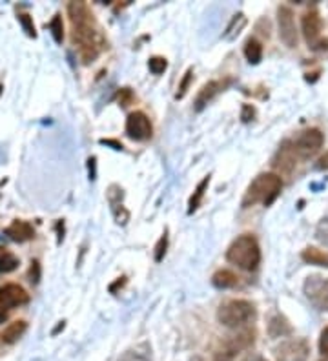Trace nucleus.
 <instances>
[{
  "label": "nucleus",
  "mask_w": 328,
  "mask_h": 361,
  "mask_svg": "<svg viewBox=\"0 0 328 361\" xmlns=\"http://www.w3.org/2000/svg\"><path fill=\"white\" fill-rule=\"evenodd\" d=\"M68 15H70L71 20V40L79 49V55L84 64H90L104 49V37L97 26L95 17H93L92 9L87 8L86 2H70Z\"/></svg>",
  "instance_id": "f257e3e1"
},
{
  "label": "nucleus",
  "mask_w": 328,
  "mask_h": 361,
  "mask_svg": "<svg viewBox=\"0 0 328 361\" xmlns=\"http://www.w3.org/2000/svg\"><path fill=\"white\" fill-rule=\"evenodd\" d=\"M281 188H283V180L277 173H261L252 180V185L246 190L245 197H243V208H250L257 203L270 207L279 197Z\"/></svg>",
  "instance_id": "f03ea898"
},
{
  "label": "nucleus",
  "mask_w": 328,
  "mask_h": 361,
  "mask_svg": "<svg viewBox=\"0 0 328 361\" xmlns=\"http://www.w3.org/2000/svg\"><path fill=\"white\" fill-rule=\"evenodd\" d=\"M226 259L237 269L252 272L261 263V248H259L257 239L252 233H243L236 241L228 247Z\"/></svg>",
  "instance_id": "7ed1b4c3"
},
{
  "label": "nucleus",
  "mask_w": 328,
  "mask_h": 361,
  "mask_svg": "<svg viewBox=\"0 0 328 361\" xmlns=\"http://www.w3.org/2000/svg\"><path fill=\"white\" fill-rule=\"evenodd\" d=\"M257 316L255 305L246 300H230L224 301L217 310V319L221 325L228 329H239L252 323Z\"/></svg>",
  "instance_id": "20e7f679"
},
{
  "label": "nucleus",
  "mask_w": 328,
  "mask_h": 361,
  "mask_svg": "<svg viewBox=\"0 0 328 361\" xmlns=\"http://www.w3.org/2000/svg\"><path fill=\"white\" fill-rule=\"evenodd\" d=\"M255 343V332L252 329L241 331L233 336H226V338L219 343L217 350H215V361H233L237 354L250 348Z\"/></svg>",
  "instance_id": "39448f33"
},
{
  "label": "nucleus",
  "mask_w": 328,
  "mask_h": 361,
  "mask_svg": "<svg viewBox=\"0 0 328 361\" xmlns=\"http://www.w3.org/2000/svg\"><path fill=\"white\" fill-rule=\"evenodd\" d=\"M26 303H30V294L20 285L8 283L0 286V325L8 319L11 310Z\"/></svg>",
  "instance_id": "423d86ee"
},
{
  "label": "nucleus",
  "mask_w": 328,
  "mask_h": 361,
  "mask_svg": "<svg viewBox=\"0 0 328 361\" xmlns=\"http://www.w3.org/2000/svg\"><path fill=\"white\" fill-rule=\"evenodd\" d=\"M303 35H305L306 44L312 49H327L328 40L321 39V30H323V20L317 9H308L301 18Z\"/></svg>",
  "instance_id": "0eeeda50"
},
{
  "label": "nucleus",
  "mask_w": 328,
  "mask_h": 361,
  "mask_svg": "<svg viewBox=\"0 0 328 361\" xmlns=\"http://www.w3.org/2000/svg\"><path fill=\"white\" fill-rule=\"evenodd\" d=\"M323 142L324 135L321 130L308 128L305 130V132H301V135H299L296 141H292V146L296 155H298V159L306 161V159L314 157V155L321 150Z\"/></svg>",
  "instance_id": "6e6552de"
},
{
  "label": "nucleus",
  "mask_w": 328,
  "mask_h": 361,
  "mask_svg": "<svg viewBox=\"0 0 328 361\" xmlns=\"http://www.w3.org/2000/svg\"><path fill=\"white\" fill-rule=\"evenodd\" d=\"M276 361H306L310 356V345L305 338H293L283 341L274 350Z\"/></svg>",
  "instance_id": "1a4fd4ad"
},
{
  "label": "nucleus",
  "mask_w": 328,
  "mask_h": 361,
  "mask_svg": "<svg viewBox=\"0 0 328 361\" xmlns=\"http://www.w3.org/2000/svg\"><path fill=\"white\" fill-rule=\"evenodd\" d=\"M305 295L317 310H328V279L321 276L306 278Z\"/></svg>",
  "instance_id": "9d476101"
},
{
  "label": "nucleus",
  "mask_w": 328,
  "mask_h": 361,
  "mask_svg": "<svg viewBox=\"0 0 328 361\" xmlns=\"http://www.w3.org/2000/svg\"><path fill=\"white\" fill-rule=\"evenodd\" d=\"M277 24H279V37L286 48H296L298 46V27H296V18L293 11L288 6H279L277 8Z\"/></svg>",
  "instance_id": "9b49d317"
},
{
  "label": "nucleus",
  "mask_w": 328,
  "mask_h": 361,
  "mask_svg": "<svg viewBox=\"0 0 328 361\" xmlns=\"http://www.w3.org/2000/svg\"><path fill=\"white\" fill-rule=\"evenodd\" d=\"M126 133L133 141H148L153 133L148 115L145 111H133V114L128 115Z\"/></svg>",
  "instance_id": "f8f14e48"
},
{
  "label": "nucleus",
  "mask_w": 328,
  "mask_h": 361,
  "mask_svg": "<svg viewBox=\"0 0 328 361\" xmlns=\"http://www.w3.org/2000/svg\"><path fill=\"white\" fill-rule=\"evenodd\" d=\"M296 161H298V155L293 152L292 141H284L279 146L277 154L274 155V159H272V166L276 168L277 172L290 176L296 170V164H298Z\"/></svg>",
  "instance_id": "ddd939ff"
},
{
  "label": "nucleus",
  "mask_w": 328,
  "mask_h": 361,
  "mask_svg": "<svg viewBox=\"0 0 328 361\" xmlns=\"http://www.w3.org/2000/svg\"><path fill=\"white\" fill-rule=\"evenodd\" d=\"M232 84V79H223V80H210L208 84H205L201 88V92L197 93V99H195V110L201 111L205 110V106L208 104V102L212 101V99L215 97V95H219L221 92H224V90L228 88Z\"/></svg>",
  "instance_id": "4468645a"
},
{
  "label": "nucleus",
  "mask_w": 328,
  "mask_h": 361,
  "mask_svg": "<svg viewBox=\"0 0 328 361\" xmlns=\"http://www.w3.org/2000/svg\"><path fill=\"white\" fill-rule=\"evenodd\" d=\"M4 232L9 239H13L17 243H26L35 238V228L26 221H13Z\"/></svg>",
  "instance_id": "2eb2a0df"
},
{
  "label": "nucleus",
  "mask_w": 328,
  "mask_h": 361,
  "mask_svg": "<svg viewBox=\"0 0 328 361\" xmlns=\"http://www.w3.org/2000/svg\"><path fill=\"white\" fill-rule=\"evenodd\" d=\"M26 331H28V323L22 322V319L9 323L4 331H2V334H0V341H2V343H6V345L17 343L18 339L24 336V332H26Z\"/></svg>",
  "instance_id": "dca6fc26"
},
{
  "label": "nucleus",
  "mask_w": 328,
  "mask_h": 361,
  "mask_svg": "<svg viewBox=\"0 0 328 361\" xmlns=\"http://www.w3.org/2000/svg\"><path fill=\"white\" fill-rule=\"evenodd\" d=\"M117 361H153L152 360V347L148 343H139L135 347L128 348L123 356Z\"/></svg>",
  "instance_id": "f3484780"
},
{
  "label": "nucleus",
  "mask_w": 328,
  "mask_h": 361,
  "mask_svg": "<svg viewBox=\"0 0 328 361\" xmlns=\"http://www.w3.org/2000/svg\"><path fill=\"white\" fill-rule=\"evenodd\" d=\"M268 334L272 338H283L286 334H292V326L286 322V317L281 316V314H276V316L270 317L268 322Z\"/></svg>",
  "instance_id": "a211bd4d"
},
{
  "label": "nucleus",
  "mask_w": 328,
  "mask_h": 361,
  "mask_svg": "<svg viewBox=\"0 0 328 361\" xmlns=\"http://www.w3.org/2000/svg\"><path fill=\"white\" fill-rule=\"evenodd\" d=\"M237 283H239V278H237L232 270H228V269L217 270V272L212 276V285L217 286V288H221V290L233 288V286H237Z\"/></svg>",
  "instance_id": "6ab92c4d"
},
{
  "label": "nucleus",
  "mask_w": 328,
  "mask_h": 361,
  "mask_svg": "<svg viewBox=\"0 0 328 361\" xmlns=\"http://www.w3.org/2000/svg\"><path fill=\"white\" fill-rule=\"evenodd\" d=\"M301 259L308 264H315V267H324L328 269V254L320 250V248L308 247L301 252Z\"/></svg>",
  "instance_id": "aec40b11"
},
{
  "label": "nucleus",
  "mask_w": 328,
  "mask_h": 361,
  "mask_svg": "<svg viewBox=\"0 0 328 361\" xmlns=\"http://www.w3.org/2000/svg\"><path fill=\"white\" fill-rule=\"evenodd\" d=\"M208 185H210V176H206L205 179H202L201 183L197 185V188L193 190L192 197H190V201H188V214H193L197 208L201 207L202 197H205L206 190H208Z\"/></svg>",
  "instance_id": "412c9836"
},
{
  "label": "nucleus",
  "mask_w": 328,
  "mask_h": 361,
  "mask_svg": "<svg viewBox=\"0 0 328 361\" xmlns=\"http://www.w3.org/2000/svg\"><path fill=\"white\" fill-rule=\"evenodd\" d=\"M245 57L250 64H259L262 59V44L257 39L250 37L245 44Z\"/></svg>",
  "instance_id": "4be33fe9"
},
{
  "label": "nucleus",
  "mask_w": 328,
  "mask_h": 361,
  "mask_svg": "<svg viewBox=\"0 0 328 361\" xmlns=\"http://www.w3.org/2000/svg\"><path fill=\"white\" fill-rule=\"evenodd\" d=\"M18 267V257L13 252H9L8 248L0 247V274L13 272Z\"/></svg>",
  "instance_id": "5701e85b"
},
{
  "label": "nucleus",
  "mask_w": 328,
  "mask_h": 361,
  "mask_svg": "<svg viewBox=\"0 0 328 361\" xmlns=\"http://www.w3.org/2000/svg\"><path fill=\"white\" fill-rule=\"evenodd\" d=\"M245 24H246L245 15H243V13L233 15L232 23H230V26H228V30H226V33H224V37H226V39H233V37H236L237 33H239V30L243 26H245Z\"/></svg>",
  "instance_id": "b1692460"
},
{
  "label": "nucleus",
  "mask_w": 328,
  "mask_h": 361,
  "mask_svg": "<svg viewBox=\"0 0 328 361\" xmlns=\"http://www.w3.org/2000/svg\"><path fill=\"white\" fill-rule=\"evenodd\" d=\"M49 30H51V35L55 39L57 44H62V39H64V26H62V18L61 15H55L53 20L49 23Z\"/></svg>",
  "instance_id": "393cba45"
},
{
  "label": "nucleus",
  "mask_w": 328,
  "mask_h": 361,
  "mask_svg": "<svg viewBox=\"0 0 328 361\" xmlns=\"http://www.w3.org/2000/svg\"><path fill=\"white\" fill-rule=\"evenodd\" d=\"M148 68L153 75H161V73H164V71H166L168 62L164 57H152L148 61Z\"/></svg>",
  "instance_id": "a878e982"
},
{
  "label": "nucleus",
  "mask_w": 328,
  "mask_h": 361,
  "mask_svg": "<svg viewBox=\"0 0 328 361\" xmlns=\"http://www.w3.org/2000/svg\"><path fill=\"white\" fill-rule=\"evenodd\" d=\"M192 79H193V70H192V68H190V70L186 71V73H184L183 80H181L179 88H177V93H175V99H183L184 95H186V92H188L190 82H192Z\"/></svg>",
  "instance_id": "bb28decb"
},
{
  "label": "nucleus",
  "mask_w": 328,
  "mask_h": 361,
  "mask_svg": "<svg viewBox=\"0 0 328 361\" xmlns=\"http://www.w3.org/2000/svg\"><path fill=\"white\" fill-rule=\"evenodd\" d=\"M166 248H168V232H164L161 235V239L157 241V245H155V261H157V263H161V261L164 259Z\"/></svg>",
  "instance_id": "cd10ccee"
},
{
  "label": "nucleus",
  "mask_w": 328,
  "mask_h": 361,
  "mask_svg": "<svg viewBox=\"0 0 328 361\" xmlns=\"http://www.w3.org/2000/svg\"><path fill=\"white\" fill-rule=\"evenodd\" d=\"M18 20H20L22 27H24V31H26L28 35L33 37V39H35V37H37L35 24H33V20H31L30 15H28V13H20V15H18Z\"/></svg>",
  "instance_id": "c85d7f7f"
},
{
  "label": "nucleus",
  "mask_w": 328,
  "mask_h": 361,
  "mask_svg": "<svg viewBox=\"0 0 328 361\" xmlns=\"http://www.w3.org/2000/svg\"><path fill=\"white\" fill-rule=\"evenodd\" d=\"M320 353L328 361V326H324L320 336Z\"/></svg>",
  "instance_id": "c756f323"
},
{
  "label": "nucleus",
  "mask_w": 328,
  "mask_h": 361,
  "mask_svg": "<svg viewBox=\"0 0 328 361\" xmlns=\"http://www.w3.org/2000/svg\"><path fill=\"white\" fill-rule=\"evenodd\" d=\"M317 239H320L321 243H324L328 247V219H323L320 223V226H317Z\"/></svg>",
  "instance_id": "7c9ffc66"
},
{
  "label": "nucleus",
  "mask_w": 328,
  "mask_h": 361,
  "mask_svg": "<svg viewBox=\"0 0 328 361\" xmlns=\"http://www.w3.org/2000/svg\"><path fill=\"white\" fill-rule=\"evenodd\" d=\"M30 279H31V283H39V279H40V264H39V261H33V263H31Z\"/></svg>",
  "instance_id": "2f4dec72"
},
{
  "label": "nucleus",
  "mask_w": 328,
  "mask_h": 361,
  "mask_svg": "<svg viewBox=\"0 0 328 361\" xmlns=\"http://www.w3.org/2000/svg\"><path fill=\"white\" fill-rule=\"evenodd\" d=\"M254 115H255V110L252 108V106H250V104L243 106V114H241V119L245 121V123H250V121L254 119Z\"/></svg>",
  "instance_id": "473e14b6"
},
{
  "label": "nucleus",
  "mask_w": 328,
  "mask_h": 361,
  "mask_svg": "<svg viewBox=\"0 0 328 361\" xmlns=\"http://www.w3.org/2000/svg\"><path fill=\"white\" fill-rule=\"evenodd\" d=\"M315 168H317V170H328V152H324V154L317 159Z\"/></svg>",
  "instance_id": "72a5a7b5"
},
{
  "label": "nucleus",
  "mask_w": 328,
  "mask_h": 361,
  "mask_svg": "<svg viewBox=\"0 0 328 361\" xmlns=\"http://www.w3.org/2000/svg\"><path fill=\"white\" fill-rule=\"evenodd\" d=\"M119 99H121V104L123 106H128V102L131 101V92L128 88L121 90V95H119Z\"/></svg>",
  "instance_id": "f704fd0d"
},
{
  "label": "nucleus",
  "mask_w": 328,
  "mask_h": 361,
  "mask_svg": "<svg viewBox=\"0 0 328 361\" xmlns=\"http://www.w3.org/2000/svg\"><path fill=\"white\" fill-rule=\"evenodd\" d=\"M102 145H111L115 148V150H123V145H119V142H115V141H106V139H102Z\"/></svg>",
  "instance_id": "c9c22d12"
},
{
  "label": "nucleus",
  "mask_w": 328,
  "mask_h": 361,
  "mask_svg": "<svg viewBox=\"0 0 328 361\" xmlns=\"http://www.w3.org/2000/svg\"><path fill=\"white\" fill-rule=\"evenodd\" d=\"M248 361H267V360H265V357H261V356H255V357H252V360H248Z\"/></svg>",
  "instance_id": "e433bc0d"
}]
</instances>
